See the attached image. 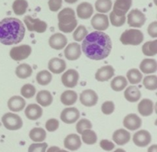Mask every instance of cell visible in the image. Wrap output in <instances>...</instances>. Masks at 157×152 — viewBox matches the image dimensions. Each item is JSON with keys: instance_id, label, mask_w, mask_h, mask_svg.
Returning <instances> with one entry per match:
<instances>
[{"instance_id": "cell-53", "label": "cell", "mask_w": 157, "mask_h": 152, "mask_svg": "<svg viewBox=\"0 0 157 152\" xmlns=\"http://www.w3.org/2000/svg\"><path fill=\"white\" fill-rule=\"evenodd\" d=\"M113 152H126V151H125V150L122 149V148H117V149L115 150V151Z\"/></svg>"}, {"instance_id": "cell-38", "label": "cell", "mask_w": 157, "mask_h": 152, "mask_svg": "<svg viewBox=\"0 0 157 152\" xmlns=\"http://www.w3.org/2000/svg\"><path fill=\"white\" fill-rule=\"evenodd\" d=\"M112 8L111 0H97L95 2V9L100 13H107Z\"/></svg>"}, {"instance_id": "cell-7", "label": "cell", "mask_w": 157, "mask_h": 152, "mask_svg": "<svg viewBox=\"0 0 157 152\" xmlns=\"http://www.w3.org/2000/svg\"><path fill=\"white\" fill-rule=\"evenodd\" d=\"M146 21L145 14L139 9H133L127 15V23L130 27L141 28L145 24Z\"/></svg>"}, {"instance_id": "cell-27", "label": "cell", "mask_w": 157, "mask_h": 152, "mask_svg": "<svg viewBox=\"0 0 157 152\" xmlns=\"http://www.w3.org/2000/svg\"><path fill=\"white\" fill-rule=\"evenodd\" d=\"M124 97L130 102H136L140 99L141 93L139 88L135 86L128 87L124 91Z\"/></svg>"}, {"instance_id": "cell-20", "label": "cell", "mask_w": 157, "mask_h": 152, "mask_svg": "<svg viewBox=\"0 0 157 152\" xmlns=\"http://www.w3.org/2000/svg\"><path fill=\"white\" fill-rule=\"evenodd\" d=\"M138 112L141 116L147 117L153 114L154 109L153 102L150 99H144L138 104Z\"/></svg>"}, {"instance_id": "cell-6", "label": "cell", "mask_w": 157, "mask_h": 152, "mask_svg": "<svg viewBox=\"0 0 157 152\" xmlns=\"http://www.w3.org/2000/svg\"><path fill=\"white\" fill-rule=\"evenodd\" d=\"M24 22L29 32L44 33L47 30V23L39 18H34L30 15H27L24 18Z\"/></svg>"}, {"instance_id": "cell-14", "label": "cell", "mask_w": 157, "mask_h": 152, "mask_svg": "<svg viewBox=\"0 0 157 152\" xmlns=\"http://www.w3.org/2000/svg\"><path fill=\"white\" fill-rule=\"evenodd\" d=\"M49 45L54 50H62L67 44V39L63 34L55 33L49 38Z\"/></svg>"}, {"instance_id": "cell-11", "label": "cell", "mask_w": 157, "mask_h": 152, "mask_svg": "<svg viewBox=\"0 0 157 152\" xmlns=\"http://www.w3.org/2000/svg\"><path fill=\"white\" fill-rule=\"evenodd\" d=\"M91 25L98 32H104L109 28V19L107 15L98 13L91 19Z\"/></svg>"}, {"instance_id": "cell-28", "label": "cell", "mask_w": 157, "mask_h": 152, "mask_svg": "<svg viewBox=\"0 0 157 152\" xmlns=\"http://www.w3.org/2000/svg\"><path fill=\"white\" fill-rule=\"evenodd\" d=\"M36 100L43 107L49 106L53 102V96L48 90H41L36 96Z\"/></svg>"}, {"instance_id": "cell-1", "label": "cell", "mask_w": 157, "mask_h": 152, "mask_svg": "<svg viewBox=\"0 0 157 152\" xmlns=\"http://www.w3.org/2000/svg\"><path fill=\"white\" fill-rule=\"evenodd\" d=\"M112 50L110 36L103 32H93L83 40L82 50L86 57L94 61L107 58Z\"/></svg>"}, {"instance_id": "cell-46", "label": "cell", "mask_w": 157, "mask_h": 152, "mask_svg": "<svg viewBox=\"0 0 157 152\" xmlns=\"http://www.w3.org/2000/svg\"><path fill=\"white\" fill-rule=\"evenodd\" d=\"M45 128L48 132H53L59 128V122L56 119H50L46 122Z\"/></svg>"}, {"instance_id": "cell-12", "label": "cell", "mask_w": 157, "mask_h": 152, "mask_svg": "<svg viewBox=\"0 0 157 152\" xmlns=\"http://www.w3.org/2000/svg\"><path fill=\"white\" fill-rule=\"evenodd\" d=\"M80 112L75 107L66 108L61 112V119L63 122L66 124H73L78 121L80 118Z\"/></svg>"}, {"instance_id": "cell-19", "label": "cell", "mask_w": 157, "mask_h": 152, "mask_svg": "<svg viewBox=\"0 0 157 152\" xmlns=\"http://www.w3.org/2000/svg\"><path fill=\"white\" fill-rule=\"evenodd\" d=\"M64 146L70 151H77L81 146V138L76 134L68 135L64 140Z\"/></svg>"}, {"instance_id": "cell-15", "label": "cell", "mask_w": 157, "mask_h": 152, "mask_svg": "<svg viewBox=\"0 0 157 152\" xmlns=\"http://www.w3.org/2000/svg\"><path fill=\"white\" fill-rule=\"evenodd\" d=\"M64 54V57L68 61H76L79 59L81 55V45L76 42L71 43L66 47Z\"/></svg>"}, {"instance_id": "cell-10", "label": "cell", "mask_w": 157, "mask_h": 152, "mask_svg": "<svg viewBox=\"0 0 157 152\" xmlns=\"http://www.w3.org/2000/svg\"><path fill=\"white\" fill-rule=\"evenodd\" d=\"M80 101L84 106H94L98 102V96L94 90H86L80 95Z\"/></svg>"}, {"instance_id": "cell-41", "label": "cell", "mask_w": 157, "mask_h": 152, "mask_svg": "<svg viewBox=\"0 0 157 152\" xmlns=\"http://www.w3.org/2000/svg\"><path fill=\"white\" fill-rule=\"evenodd\" d=\"M21 94L25 99H31L35 96L36 93V89L32 84H25L21 88Z\"/></svg>"}, {"instance_id": "cell-49", "label": "cell", "mask_w": 157, "mask_h": 152, "mask_svg": "<svg viewBox=\"0 0 157 152\" xmlns=\"http://www.w3.org/2000/svg\"><path fill=\"white\" fill-rule=\"evenodd\" d=\"M147 32L150 37L157 38V21H153L150 24L147 28Z\"/></svg>"}, {"instance_id": "cell-13", "label": "cell", "mask_w": 157, "mask_h": 152, "mask_svg": "<svg viewBox=\"0 0 157 152\" xmlns=\"http://www.w3.org/2000/svg\"><path fill=\"white\" fill-rule=\"evenodd\" d=\"M133 143L140 148H144L150 145L152 141V136L147 130H140L134 134L133 137Z\"/></svg>"}, {"instance_id": "cell-5", "label": "cell", "mask_w": 157, "mask_h": 152, "mask_svg": "<svg viewBox=\"0 0 157 152\" xmlns=\"http://www.w3.org/2000/svg\"><path fill=\"white\" fill-rule=\"evenodd\" d=\"M2 122L5 128L10 131L18 130L22 127L23 122L18 115L14 114L12 113H6L2 117Z\"/></svg>"}, {"instance_id": "cell-50", "label": "cell", "mask_w": 157, "mask_h": 152, "mask_svg": "<svg viewBox=\"0 0 157 152\" xmlns=\"http://www.w3.org/2000/svg\"><path fill=\"white\" fill-rule=\"evenodd\" d=\"M47 152H68V151H65V150L61 149V148H59L57 146H52L48 149Z\"/></svg>"}, {"instance_id": "cell-48", "label": "cell", "mask_w": 157, "mask_h": 152, "mask_svg": "<svg viewBox=\"0 0 157 152\" xmlns=\"http://www.w3.org/2000/svg\"><path fill=\"white\" fill-rule=\"evenodd\" d=\"M100 146L102 148L103 150L107 151H110L115 148L114 144L112 142L109 140H106V139H104V140H101L100 142Z\"/></svg>"}, {"instance_id": "cell-31", "label": "cell", "mask_w": 157, "mask_h": 152, "mask_svg": "<svg viewBox=\"0 0 157 152\" xmlns=\"http://www.w3.org/2000/svg\"><path fill=\"white\" fill-rule=\"evenodd\" d=\"M127 83H128V82L124 76H116L111 81L110 87H111L112 90H114V91L120 92L124 90L127 87Z\"/></svg>"}, {"instance_id": "cell-26", "label": "cell", "mask_w": 157, "mask_h": 152, "mask_svg": "<svg viewBox=\"0 0 157 152\" xmlns=\"http://www.w3.org/2000/svg\"><path fill=\"white\" fill-rule=\"evenodd\" d=\"M140 69L145 74L156 73L157 70V62L154 59H144L140 65Z\"/></svg>"}, {"instance_id": "cell-21", "label": "cell", "mask_w": 157, "mask_h": 152, "mask_svg": "<svg viewBox=\"0 0 157 152\" xmlns=\"http://www.w3.org/2000/svg\"><path fill=\"white\" fill-rule=\"evenodd\" d=\"M67 67V64L64 60L58 57H54L48 62V69L52 73L59 74L63 73Z\"/></svg>"}, {"instance_id": "cell-52", "label": "cell", "mask_w": 157, "mask_h": 152, "mask_svg": "<svg viewBox=\"0 0 157 152\" xmlns=\"http://www.w3.org/2000/svg\"><path fill=\"white\" fill-rule=\"evenodd\" d=\"M67 3H69V4H74V3L77 2L78 0H64Z\"/></svg>"}, {"instance_id": "cell-17", "label": "cell", "mask_w": 157, "mask_h": 152, "mask_svg": "<svg viewBox=\"0 0 157 152\" xmlns=\"http://www.w3.org/2000/svg\"><path fill=\"white\" fill-rule=\"evenodd\" d=\"M124 125L127 129L130 131H135L139 129L142 125V119L139 117L136 114L131 113L129 114L124 118Z\"/></svg>"}, {"instance_id": "cell-33", "label": "cell", "mask_w": 157, "mask_h": 152, "mask_svg": "<svg viewBox=\"0 0 157 152\" xmlns=\"http://www.w3.org/2000/svg\"><path fill=\"white\" fill-rule=\"evenodd\" d=\"M142 51L145 56L153 57L157 54V40L147 41L143 45Z\"/></svg>"}, {"instance_id": "cell-29", "label": "cell", "mask_w": 157, "mask_h": 152, "mask_svg": "<svg viewBox=\"0 0 157 152\" xmlns=\"http://www.w3.org/2000/svg\"><path fill=\"white\" fill-rule=\"evenodd\" d=\"M77 100H78V93L73 90H66L61 96V102L65 106L74 105Z\"/></svg>"}, {"instance_id": "cell-2", "label": "cell", "mask_w": 157, "mask_h": 152, "mask_svg": "<svg viewBox=\"0 0 157 152\" xmlns=\"http://www.w3.org/2000/svg\"><path fill=\"white\" fill-rule=\"evenodd\" d=\"M25 28L21 20L6 18L0 21V43L4 45L18 44L24 39Z\"/></svg>"}, {"instance_id": "cell-22", "label": "cell", "mask_w": 157, "mask_h": 152, "mask_svg": "<svg viewBox=\"0 0 157 152\" xmlns=\"http://www.w3.org/2000/svg\"><path fill=\"white\" fill-rule=\"evenodd\" d=\"M94 13L93 6L90 3L84 2L77 7V15L81 19H88Z\"/></svg>"}, {"instance_id": "cell-32", "label": "cell", "mask_w": 157, "mask_h": 152, "mask_svg": "<svg viewBox=\"0 0 157 152\" xmlns=\"http://www.w3.org/2000/svg\"><path fill=\"white\" fill-rule=\"evenodd\" d=\"M29 138L35 142H44L46 139V132L42 128H34L29 132Z\"/></svg>"}, {"instance_id": "cell-47", "label": "cell", "mask_w": 157, "mask_h": 152, "mask_svg": "<svg viewBox=\"0 0 157 152\" xmlns=\"http://www.w3.org/2000/svg\"><path fill=\"white\" fill-rule=\"evenodd\" d=\"M62 6V0H49L48 6L52 12H58Z\"/></svg>"}, {"instance_id": "cell-44", "label": "cell", "mask_w": 157, "mask_h": 152, "mask_svg": "<svg viewBox=\"0 0 157 152\" xmlns=\"http://www.w3.org/2000/svg\"><path fill=\"white\" fill-rule=\"evenodd\" d=\"M48 148V144L45 142L43 143H34L29 146V152H46Z\"/></svg>"}, {"instance_id": "cell-30", "label": "cell", "mask_w": 157, "mask_h": 152, "mask_svg": "<svg viewBox=\"0 0 157 152\" xmlns=\"http://www.w3.org/2000/svg\"><path fill=\"white\" fill-rule=\"evenodd\" d=\"M15 74L20 79H26L32 76V68L28 64H21L15 69Z\"/></svg>"}, {"instance_id": "cell-18", "label": "cell", "mask_w": 157, "mask_h": 152, "mask_svg": "<svg viewBox=\"0 0 157 152\" xmlns=\"http://www.w3.org/2000/svg\"><path fill=\"white\" fill-rule=\"evenodd\" d=\"M132 3V0H116L113 6V12L117 16H124L130 10Z\"/></svg>"}, {"instance_id": "cell-4", "label": "cell", "mask_w": 157, "mask_h": 152, "mask_svg": "<svg viewBox=\"0 0 157 152\" xmlns=\"http://www.w3.org/2000/svg\"><path fill=\"white\" fill-rule=\"evenodd\" d=\"M144 34L137 29H129L126 30L121 35L120 40L124 45L136 46L144 41Z\"/></svg>"}, {"instance_id": "cell-45", "label": "cell", "mask_w": 157, "mask_h": 152, "mask_svg": "<svg viewBox=\"0 0 157 152\" xmlns=\"http://www.w3.org/2000/svg\"><path fill=\"white\" fill-rule=\"evenodd\" d=\"M115 106L112 101H106L101 106V111L104 115H110L114 112Z\"/></svg>"}, {"instance_id": "cell-51", "label": "cell", "mask_w": 157, "mask_h": 152, "mask_svg": "<svg viewBox=\"0 0 157 152\" xmlns=\"http://www.w3.org/2000/svg\"><path fill=\"white\" fill-rule=\"evenodd\" d=\"M148 152H157V145H153L148 148Z\"/></svg>"}, {"instance_id": "cell-42", "label": "cell", "mask_w": 157, "mask_h": 152, "mask_svg": "<svg viewBox=\"0 0 157 152\" xmlns=\"http://www.w3.org/2000/svg\"><path fill=\"white\" fill-rule=\"evenodd\" d=\"M92 123L90 120L87 119H81L76 125V131L78 132V134H81L87 129H91Z\"/></svg>"}, {"instance_id": "cell-34", "label": "cell", "mask_w": 157, "mask_h": 152, "mask_svg": "<svg viewBox=\"0 0 157 152\" xmlns=\"http://www.w3.org/2000/svg\"><path fill=\"white\" fill-rule=\"evenodd\" d=\"M29 3L26 0H15L12 4V9L15 15H22L27 11Z\"/></svg>"}, {"instance_id": "cell-36", "label": "cell", "mask_w": 157, "mask_h": 152, "mask_svg": "<svg viewBox=\"0 0 157 152\" xmlns=\"http://www.w3.org/2000/svg\"><path fill=\"white\" fill-rule=\"evenodd\" d=\"M52 80V75L48 70H41L38 72L36 76V80L39 85L47 86Z\"/></svg>"}, {"instance_id": "cell-39", "label": "cell", "mask_w": 157, "mask_h": 152, "mask_svg": "<svg viewBox=\"0 0 157 152\" xmlns=\"http://www.w3.org/2000/svg\"><path fill=\"white\" fill-rule=\"evenodd\" d=\"M143 84L149 90H156L157 89V76L156 75L147 76L143 80Z\"/></svg>"}, {"instance_id": "cell-8", "label": "cell", "mask_w": 157, "mask_h": 152, "mask_svg": "<svg viewBox=\"0 0 157 152\" xmlns=\"http://www.w3.org/2000/svg\"><path fill=\"white\" fill-rule=\"evenodd\" d=\"M31 53H32V47L28 44H22L18 47H12L9 54L12 60L15 61H20L27 59L30 56Z\"/></svg>"}, {"instance_id": "cell-35", "label": "cell", "mask_w": 157, "mask_h": 152, "mask_svg": "<svg viewBox=\"0 0 157 152\" xmlns=\"http://www.w3.org/2000/svg\"><path fill=\"white\" fill-rule=\"evenodd\" d=\"M81 138L84 143L87 145H94L98 141V136L96 132L91 129L84 130L81 133Z\"/></svg>"}, {"instance_id": "cell-9", "label": "cell", "mask_w": 157, "mask_h": 152, "mask_svg": "<svg viewBox=\"0 0 157 152\" xmlns=\"http://www.w3.org/2000/svg\"><path fill=\"white\" fill-rule=\"evenodd\" d=\"M78 80H79V73L74 69L67 70L61 76L63 85L68 88H74L76 87Z\"/></svg>"}, {"instance_id": "cell-43", "label": "cell", "mask_w": 157, "mask_h": 152, "mask_svg": "<svg viewBox=\"0 0 157 152\" xmlns=\"http://www.w3.org/2000/svg\"><path fill=\"white\" fill-rule=\"evenodd\" d=\"M110 20L112 25L115 27H121L123 26L126 22V15L124 16H117L113 12L110 14Z\"/></svg>"}, {"instance_id": "cell-37", "label": "cell", "mask_w": 157, "mask_h": 152, "mask_svg": "<svg viewBox=\"0 0 157 152\" xmlns=\"http://www.w3.org/2000/svg\"><path fill=\"white\" fill-rule=\"evenodd\" d=\"M127 77L131 84H137L142 80L143 74L138 69L133 68L127 72Z\"/></svg>"}, {"instance_id": "cell-3", "label": "cell", "mask_w": 157, "mask_h": 152, "mask_svg": "<svg viewBox=\"0 0 157 152\" xmlns=\"http://www.w3.org/2000/svg\"><path fill=\"white\" fill-rule=\"evenodd\" d=\"M58 28L64 33H71L78 26L75 12L71 8L62 9L58 15Z\"/></svg>"}, {"instance_id": "cell-23", "label": "cell", "mask_w": 157, "mask_h": 152, "mask_svg": "<svg viewBox=\"0 0 157 152\" xmlns=\"http://www.w3.org/2000/svg\"><path fill=\"white\" fill-rule=\"evenodd\" d=\"M25 114L30 120H37L42 116L43 110L40 106L36 104H29L25 110Z\"/></svg>"}, {"instance_id": "cell-16", "label": "cell", "mask_w": 157, "mask_h": 152, "mask_svg": "<svg viewBox=\"0 0 157 152\" xmlns=\"http://www.w3.org/2000/svg\"><path fill=\"white\" fill-rule=\"evenodd\" d=\"M115 70L112 66L106 65L98 69L95 74V79L99 82L108 81L114 76Z\"/></svg>"}, {"instance_id": "cell-24", "label": "cell", "mask_w": 157, "mask_h": 152, "mask_svg": "<svg viewBox=\"0 0 157 152\" xmlns=\"http://www.w3.org/2000/svg\"><path fill=\"white\" fill-rule=\"evenodd\" d=\"M25 100L19 96H14L8 101V107L12 112H21L25 106Z\"/></svg>"}, {"instance_id": "cell-25", "label": "cell", "mask_w": 157, "mask_h": 152, "mask_svg": "<svg viewBox=\"0 0 157 152\" xmlns=\"http://www.w3.org/2000/svg\"><path fill=\"white\" fill-rule=\"evenodd\" d=\"M130 133L126 129H117L113 134V140L117 145H124L130 140Z\"/></svg>"}, {"instance_id": "cell-40", "label": "cell", "mask_w": 157, "mask_h": 152, "mask_svg": "<svg viewBox=\"0 0 157 152\" xmlns=\"http://www.w3.org/2000/svg\"><path fill=\"white\" fill-rule=\"evenodd\" d=\"M87 35H88V32L85 26L79 25L74 32L73 38L75 41L80 42V41H82Z\"/></svg>"}]
</instances>
